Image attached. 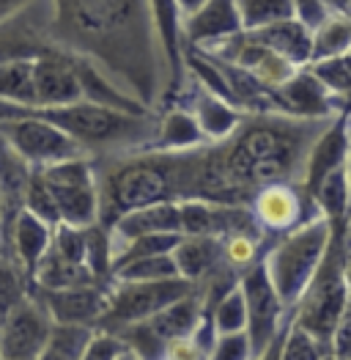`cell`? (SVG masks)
Instances as JSON below:
<instances>
[{
    "mask_svg": "<svg viewBox=\"0 0 351 360\" xmlns=\"http://www.w3.org/2000/svg\"><path fill=\"white\" fill-rule=\"evenodd\" d=\"M201 314H204V300H201V292H190L187 297L165 305L162 311H157L151 319H146L148 330L154 333V338L165 347L168 341L181 338V335H190V333L198 328L201 322Z\"/></svg>",
    "mask_w": 351,
    "mask_h": 360,
    "instance_id": "d4e9b609",
    "label": "cell"
},
{
    "mask_svg": "<svg viewBox=\"0 0 351 360\" xmlns=\"http://www.w3.org/2000/svg\"><path fill=\"white\" fill-rule=\"evenodd\" d=\"M274 105L280 113L299 119H332L340 113L343 99L329 94L322 80L307 66H302L291 80L274 89Z\"/></svg>",
    "mask_w": 351,
    "mask_h": 360,
    "instance_id": "2e32d148",
    "label": "cell"
},
{
    "mask_svg": "<svg viewBox=\"0 0 351 360\" xmlns=\"http://www.w3.org/2000/svg\"><path fill=\"white\" fill-rule=\"evenodd\" d=\"M332 119H299L277 110L244 113L231 138L198 149L195 198L250 207L266 184H299L307 154Z\"/></svg>",
    "mask_w": 351,
    "mask_h": 360,
    "instance_id": "6da1fadb",
    "label": "cell"
},
{
    "mask_svg": "<svg viewBox=\"0 0 351 360\" xmlns=\"http://www.w3.org/2000/svg\"><path fill=\"white\" fill-rule=\"evenodd\" d=\"M28 11L0 22V60L33 58L39 53H47V50L58 47L47 33V22L39 25L36 20H30Z\"/></svg>",
    "mask_w": 351,
    "mask_h": 360,
    "instance_id": "7402d4cb",
    "label": "cell"
},
{
    "mask_svg": "<svg viewBox=\"0 0 351 360\" xmlns=\"http://www.w3.org/2000/svg\"><path fill=\"white\" fill-rule=\"evenodd\" d=\"M93 333L96 328L88 325H53L50 338L36 360H83Z\"/></svg>",
    "mask_w": 351,
    "mask_h": 360,
    "instance_id": "f546056e",
    "label": "cell"
},
{
    "mask_svg": "<svg viewBox=\"0 0 351 360\" xmlns=\"http://www.w3.org/2000/svg\"><path fill=\"white\" fill-rule=\"evenodd\" d=\"M165 278H178L173 253L132 259L113 270V281H165Z\"/></svg>",
    "mask_w": 351,
    "mask_h": 360,
    "instance_id": "e575fe53",
    "label": "cell"
},
{
    "mask_svg": "<svg viewBox=\"0 0 351 360\" xmlns=\"http://www.w3.org/2000/svg\"><path fill=\"white\" fill-rule=\"evenodd\" d=\"M30 283L41 286V289H72V286H88V283H99L93 278V272L88 270L86 264H77V262H69L58 256L53 248L41 256L39 267L33 270Z\"/></svg>",
    "mask_w": 351,
    "mask_h": 360,
    "instance_id": "4316f807",
    "label": "cell"
},
{
    "mask_svg": "<svg viewBox=\"0 0 351 360\" xmlns=\"http://www.w3.org/2000/svg\"><path fill=\"white\" fill-rule=\"evenodd\" d=\"M25 210L33 212L36 217H41L44 223H50L53 229L60 223V212L55 204V195L53 190L47 187V181L41 179L39 168H33V176H30L28 193H25Z\"/></svg>",
    "mask_w": 351,
    "mask_h": 360,
    "instance_id": "60d3db41",
    "label": "cell"
},
{
    "mask_svg": "<svg viewBox=\"0 0 351 360\" xmlns=\"http://www.w3.org/2000/svg\"><path fill=\"white\" fill-rule=\"evenodd\" d=\"M28 295L50 314L55 325L96 328L110 302V289L105 283H88V286H72V289H41L30 283Z\"/></svg>",
    "mask_w": 351,
    "mask_h": 360,
    "instance_id": "8fae6325",
    "label": "cell"
},
{
    "mask_svg": "<svg viewBox=\"0 0 351 360\" xmlns=\"http://www.w3.org/2000/svg\"><path fill=\"white\" fill-rule=\"evenodd\" d=\"M349 50H351V17H346V14H329L322 25L313 28V60L346 56Z\"/></svg>",
    "mask_w": 351,
    "mask_h": 360,
    "instance_id": "1f68e13d",
    "label": "cell"
},
{
    "mask_svg": "<svg viewBox=\"0 0 351 360\" xmlns=\"http://www.w3.org/2000/svg\"><path fill=\"white\" fill-rule=\"evenodd\" d=\"M206 314H211V322H214L217 335H228V333H244L247 330V305H244L241 286L236 283L234 289H231V292H225V295L214 302Z\"/></svg>",
    "mask_w": 351,
    "mask_h": 360,
    "instance_id": "836d02e7",
    "label": "cell"
},
{
    "mask_svg": "<svg viewBox=\"0 0 351 360\" xmlns=\"http://www.w3.org/2000/svg\"><path fill=\"white\" fill-rule=\"evenodd\" d=\"M124 347H126V344H124V341L118 338L116 333L99 330V328H96L93 338L88 341L83 360H116L118 355L124 352Z\"/></svg>",
    "mask_w": 351,
    "mask_h": 360,
    "instance_id": "ee69618b",
    "label": "cell"
},
{
    "mask_svg": "<svg viewBox=\"0 0 351 360\" xmlns=\"http://www.w3.org/2000/svg\"><path fill=\"white\" fill-rule=\"evenodd\" d=\"M116 360H143V358H140V355H138L135 349H129V347H124V352H121V355H118Z\"/></svg>",
    "mask_w": 351,
    "mask_h": 360,
    "instance_id": "816d5d0a",
    "label": "cell"
},
{
    "mask_svg": "<svg viewBox=\"0 0 351 360\" xmlns=\"http://www.w3.org/2000/svg\"><path fill=\"white\" fill-rule=\"evenodd\" d=\"M53 245V226L36 217L33 212L22 210L14 229H11V242H8V256L33 278V270L39 267L41 256Z\"/></svg>",
    "mask_w": 351,
    "mask_h": 360,
    "instance_id": "44dd1931",
    "label": "cell"
},
{
    "mask_svg": "<svg viewBox=\"0 0 351 360\" xmlns=\"http://www.w3.org/2000/svg\"><path fill=\"white\" fill-rule=\"evenodd\" d=\"M0 360H11V358H0Z\"/></svg>",
    "mask_w": 351,
    "mask_h": 360,
    "instance_id": "680465c9",
    "label": "cell"
},
{
    "mask_svg": "<svg viewBox=\"0 0 351 360\" xmlns=\"http://www.w3.org/2000/svg\"><path fill=\"white\" fill-rule=\"evenodd\" d=\"M293 6H296V17L310 28L322 25L329 17V8L324 6V0H293Z\"/></svg>",
    "mask_w": 351,
    "mask_h": 360,
    "instance_id": "bcb514c9",
    "label": "cell"
},
{
    "mask_svg": "<svg viewBox=\"0 0 351 360\" xmlns=\"http://www.w3.org/2000/svg\"><path fill=\"white\" fill-rule=\"evenodd\" d=\"M198 119V127L204 132V138L208 143H220L225 138L234 135V129L244 119V110H239L236 105H231L228 99L211 94L208 89H204L201 83H195L192 91V108H190Z\"/></svg>",
    "mask_w": 351,
    "mask_h": 360,
    "instance_id": "ffe728a7",
    "label": "cell"
},
{
    "mask_svg": "<svg viewBox=\"0 0 351 360\" xmlns=\"http://www.w3.org/2000/svg\"><path fill=\"white\" fill-rule=\"evenodd\" d=\"M307 69L322 80L329 94L335 96H351V66L346 56H335V58H324L307 63Z\"/></svg>",
    "mask_w": 351,
    "mask_h": 360,
    "instance_id": "ab89813d",
    "label": "cell"
},
{
    "mask_svg": "<svg viewBox=\"0 0 351 360\" xmlns=\"http://www.w3.org/2000/svg\"><path fill=\"white\" fill-rule=\"evenodd\" d=\"M351 154V129H349V108L340 110L335 119L329 121V127L316 138L313 149L305 160V174H302V190L307 198L316 195L319 184H322L335 168L346 165Z\"/></svg>",
    "mask_w": 351,
    "mask_h": 360,
    "instance_id": "e0dca14e",
    "label": "cell"
},
{
    "mask_svg": "<svg viewBox=\"0 0 351 360\" xmlns=\"http://www.w3.org/2000/svg\"><path fill=\"white\" fill-rule=\"evenodd\" d=\"M3 319H6V314H3V311H0V328H3Z\"/></svg>",
    "mask_w": 351,
    "mask_h": 360,
    "instance_id": "11a10c76",
    "label": "cell"
},
{
    "mask_svg": "<svg viewBox=\"0 0 351 360\" xmlns=\"http://www.w3.org/2000/svg\"><path fill=\"white\" fill-rule=\"evenodd\" d=\"M322 360H343V358H338V355H335V352H326V355H324Z\"/></svg>",
    "mask_w": 351,
    "mask_h": 360,
    "instance_id": "db71d44e",
    "label": "cell"
},
{
    "mask_svg": "<svg viewBox=\"0 0 351 360\" xmlns=\"http://www.w3.org/2000/svg\"><path fill=\"white\" fill-rule=\"evenodd\" d=\"M346 60H349V66H351V50H349V53H346Z\"/></svg>",
    "mask_w": 351,
    "mask_h": 360,
    "instance_id": "9f6ffc18",
    "label": "cell"
},
{
    "mask_svg": "<svg viewBox=\"0 0 351 360\" xmlns=\"http://www.w3.org/2000/svg\"><path fill=\"white\" fill-rule=\"evenodd\" d=\"M113 259H116L113 229H107L99 220L86 226V267L105 286L113 281Z\"/></svg>",
    "mask_w": 351,
    "mask_h": 360,
    "instance_id": "4dcf8cb0",
    "label": "cell"
},
{
    "mask_svg": "<svg viewBox=\"0 0 351 360\" xmlns=\"http://www.w3.org/2000/svg\"><path fill=\"white\" fill-rule=\"evenodd\" d=\"M30 292V278L14 259L0 256V311L8 314L14 305L28 297Z\"/></svg>",
    "mask_w": 351,
    "mask_h": 360,
    "instance_id": "74e56055",
    "label": "cell"
},
{
    "mask_svg": "<svg viewBox=\"0 0 351 360\" xmlns=\"http://www.w3.org/2000/svg\"><path fill=\"white\" fill-rule=\"evenodd\" d=\"M343 250H346V256L351 259V212L349 217H346V226H343Z\"/></svg>",
    "mask_w": 351,
    "mask_h": 360,
    "instance_id": "f907efd6",
    "label": "cell"
},
{
    "mask_svg": "<svg viewBox=\"0 0 351 360\" xmlns=\"http://www.w3.org/2000/svg\"><path fill=\"white\" fill-rule=\"evenodd\" d=\"M11 116H36L55 124L66 135H72L86 151H105L116 146H138L146 149L154 138L157 124L148 116L124 113L116 108H102L93 102L74 105H11L0 102V119Z\"/></svg>",
    "mask_w": 351,
    "mask_h": 360,
    "instance_id": "3957f363",
    "label": "cell"
},
{
    "mask_svg": "<svg viewBox=\"0 0 351 360\" xmlns=\"http://www.w3.org/2000/svg\"><path fill=\"white\" fill-rule=\"evenodd\" d=\"M0 135L28 160L33 168H47L72 157H86L88 151L55 124L36 116L0 119Z\"/></svg>",
    "mask_w": 351,
    "mask_h": 360,
    "instance_id": "9c48e42d",
    "label": "cell"
},
{
    "mask_svg": "<svg viewBox=\"0 0 351 360\" xmlns=\"http://www.w3.org/2000/svg\"><path fill=\"white\" fill-rule=\"evenodd\" d=\"M316 207L322 212L324 217L338 226V223H346L351 212V190H349V174H346V165L335 168L326 179L319 184L316 195H313Z\"/></svg>",
    "mask_w": 351,
    "mask_h": 360,
    "instance_id": "f1b7e54d",
    "label": "cell"
},
{
    "mask_svg": "<svg viewBox=\"0 0 351 360\" xmlns=\"http://www.w3.org/2000/svg\"><path fill=\"white\" fill-rule=\"evenodd\" d=\"M239 286H241L244 305H247V330L244 333L250 338L253 358H258L280 333L283 316H289L291 311L280 300L263 259H258L253 267H247L239 275Z\"/></svg>",
    "mask_w": 351,
    "mask_h": 360,
    "instance_id": "ba28073f",
    "label": "cell"
},
{
    "mask_svg": "<svg viewBox=\"0 0 351 360\" xmlns=\"http://www.w3.org/2000/svg\"><path fill=\"white\" fill-rule=\"evenodd\" d=\"M329 352V347L319 341L313 333L299 328L296 322H289L286 328V338H283V349H280V360H322Z\"/></svg>",
    "mask_w": 351,
    "mask_h": 360,
    "instance_id": "f35d334b",
    "label": "cell"
},
{
    "mask_svg": "<svg viewBox=\"0 0 351 360\" xmlns=\"http://www.w3.org/2000/svg\"><path fill=\"white\" fill-rule=\"evenodd\" d=\"M184 234L178 231H159V234H143V237H135V240H126L124 248L116 250V259H113V270L132 262V259H143V256H159V253H173V248L178 245Z\"/></svg>",
    "mask_w": 351,
    "mask_h": 360,
    "instance_id": "d590c367",
    "label": "cell"
},
{
    "mask_svg": "<svg viewBox=\"0 0 351 360\" xmlns=\"http://www.w3.org/2000/svg\"><path fill=\"white\" fill-rule=\"evenodd\" d=\"M324 6L329 8V14H351V0H324Z\"/></svg>",
    "mask_w": 351,
    "mask_h": 360,
    "instance_id": "c3c4849f",
    "label": "cell"
},
{
    "mask_svg": "<svg viewBox=\"0 0 351 360\" xmlns=\"http://www.w3.org/2000/svg\"><path fill=\"white\" fill-rule=\"evenodd\" d=\"M33 3L36 0H0V22H6V20H11V17L33 8Z\"/></svg>",
    "mask_w": 351,
    "mask_h": 360,
    "instance_id": "7dc6e473",
    "label": "cell"
},
{
    "mask_svg": "<svg viewBox=\"0 0 351 360\" xmlns=\"http://www.w3.org/2000/svg\"><path fill=\"white\" fill-rule=\"evenodd\" d=\"M250 210L266 234H286L299 223L319 214L316 201L307 198L302 184L296 181H274V184L261 187L253 195Z\"/></svg>",
    "mask_w": 351,
    "mask_h": 360,
    "instance_id": "30bf717a",
    "label": "cell"
},
{
    "mask_svg": "<svg viewBox=\"0 0 351 360\" xmlns=\"http://www.w3.org/2000/svg\"><path fill=\"white\" fill-rule=\"evenodd\" d=\"M50 314L33 300L25 297L20 305H14L0 328V358L11 360H36L44 349L50 330H53Z\"/></svg>",
    "mask_w": 351,
    "mask_h": 360,
    "instance_id": "7c38bea8",
    "label": "cell"
},
{
    "mask_svg": "<svg viewBox=\"0 0 351 360\" xmlns=\"http://www.w3.org/2000/svg\"><path fill=\"white\" fill-rule=\"evenodd\" d=\"M208 143L198 127V119L192 110L187 108H168V113L159 119L157 129H154V138L146 149L157 151H187L195 149V146H204Z\"/></svg>",
    "mask_w": 351,
    "mask_h": 360,
    "instance_id": "484cf974",
    "label": "cell"
},
{
    "mask_svg": "<svg viewBox=\"0 0 351 360\" xmlns=\"http://www.w3.org/2000/svg\"><path fill=\"white\" fill-rule=\"evenodd\" d=\"M211 352V347H206L201 338H195L192 333L190 335H181L165 344V352L162 360H206Z\"/></svg>",
    "mask_w": 351,
    "mask_h": 360,
    "instance_id": "7bdbcfd3",
    "label": "cell"
},
{
    "mask_svg": "<svg viewBox=\"0 0 351 360\" xmlns=\"http://www.w3.org/2000/svg\"><path fill=\"white\" fill-rule=\"evenodd\" d=\"M244 33L253 41H258L296 63L299 69L313 60V28L305 25L299 17H289V20H280V22H272V25L256 30H244Z\"/></svg>",
    "mask_w": 351,
    "mask_h": 360,
    "instance_id": "d6986e66",
    "label": "cell"
},
{
    "mask_svg": "<svg viewBox=\"0 0 351 360\" xmlns=\"http://www.w3.org/2000/svg\"><path fill=\"white\" fill-rule=\"evenodd\" d=\"M36 58V56H33ZM33 58L0 60V102L36 105V77Z\"/></svg>",
    "mask_w": 351,
    "mask_h": 360,
    "instance_id": "83f0119b",
    "label": "cell"
},
{
    "mask_svg": "<svg viewBox=\"0 0 351 360\" xmlns=\"http://www.w3.org/2000/svg\"><path fill=\"white\" fill-rule=\"evenodd\" d=\"M241 30L244 28L236 0H206L198 11L184 17V44L211 47Z\"/></svg>",
    "mask_w": 351,
    "mask_h": 360,
    "instance_id": "ac0fdd59",
    "label": "cell"
},
{
    "mask_svg": "<svg viewBox=\"0 0 351 360\" xmlns=\"http://www.w3.org/2000/svg\"><path fill=\"white\" fill-rule=\"evenodd\" d=\"M343 226L338 223L332 231L329 248L324 253L322 264L313 275V281L307 283V289L302 292L299 302L291 308L293 322L307 333H313L319 341L329 347L332 333L338 328L340 314L349 305V286L343 278V264H346V250H343Z\"/></svg>",
    "mask_w": 351,
    "mask_h": 360,
    "instance_id": "5b68a950",
    "label": "cell"
},
{
    "mask_svg": "<svg viewBox=\"0 0 351 360\" xmlns=\"http://www.w3.org/2000/svg\"><path fill=\"white\" fill-rule=\"evenodd\" d=\"M178 3V8H181V14L187 17V14H192V11H198L201 6H204L206 0H176Z\"/></svg>",
    "mask_w": 351,
    "mask_h": 360,
    "instance_id": "681fc988",
    "label": "cell"
},
{
    "mask_svg": "<svg viewBox=\"0 0 351 360\" xmlns=\"http://www.w3.org/2000/svg\"><path fill=\"white\" fill-rule=\"evenodd\" d=\"M332 231H335V226L319 212L316 217H310L291 231L280 234V240L266 250L263 264H266L269 278H272L280 300L289 311L299 302L302 292L313 281L324 253L329 248Z\"/></svg>",
    "mask_w": 351,
    "mask_h": 360,
    "instance_id": "277c9868",
    "label": "cell"
},
{
    "mask_svg": "<svg viewBox=\"0 0 351 360\" xmlns=\"http://www.w3.org/2000/svg\"><path fill=\"white\" fill-rule=\"evenodd\" d=\"M198 149H138L96 168L99 223L113 229L121 214L162 201H187L198 193Z\"/></svg>",
    "mask_w": 351,
    "mask_h": 360,
    "instance_id": "7a4b0ae2",
    "label": "cell"
},
{
    "mask_svg": "<svg viewBox=\"0 0 351 360\" xmlns=\"http://www.w3.org/2000/svg\"><path fill=\"white\" fill-rule=\"evenodd\" d=\"M58 256L86 264V229L72 226V223H58L53 229V245H50Z\"/></svg>",
    "mask_w": 351,
    "mask_h": 360,
    "instance_id": "b9f144b4",
    "label": "cell"
},
{
    "mask_svg": "<svg viewBox=\"0 0 351 360\" xmlns=\"http://www.w3.org/2000/svg\"><path fill=\"white\" fill-rule=\"evenodd\" d=\"M30 176H33V165L0 135V256H8L11 229L20 212L25 210Z\"/></svg>",
    "mask_w": 351,
    "mask_h": 360,
    "instance_id": "4fadbf2b",
    "label": "cell"
},
{
    "mask_svg": "<svg viewBox=\"0 0 351 360\" xmlns=\"http://www.w3.org/2000/svg\"><path fill=\"white\" fill-rule=\"evenodd\" d=\"M36 105H74L83 102V86L77 75L74 53L53 47L33 58Z\"/></svg>",
    "mask_w": 351,
    "mask_h": 360,
    "instance_id": "5bb4252c",
    "label": "cell"
},
{
    "mask_svg": "<svg viewBox=\"0 0 351 360\" xmlns=\"http://www.w3.org/2000/svg\"><path fill=\"white\" fill-rule=\"evenodd\" d=\"M263 240L266 237H261V234H244V231L223 237V262L241 275L247 267H253L261 259Z\"/></svg>",
    "mask_w": 351,
    "mask_h": 360,
    "instance_id": "8d00e7d4",
    "label": "cell"
},
{
    "mask_svg": "<svg viewBox=\"0 0 351 360\" xmlns=\"http://www.w3.org/2000/svg\"><path fill=\"white\" fill-rule=\"evenodd\" d=\"M349 129H351V108H349Z\"/></svg>",
    "mask_w": 351,
    "mask_h": 360,
    "instance_id": "6f0895ef",
    "label": "cell"
},
{
    "mask_svg": "<svg viewBox=\"0 0 351 360\" xmlns=\"http://www.w3.org/2000/svg\"><path fill=\"white\" fill-rule=\"evenodd\" d=\"M151 8V22L157 30L159 47H162V58H165V89L162 96L165 102L173 99V94L181 91L184 83V14L178 8L176 0H148Z\"/></svg>",
    "mask_w": 351,
    "mask_h": 360,
    "instance_id": "9a60e30c",
    "label": "cell"
},
{
    "mask_svg": "<svg viewBox=\"0 0 351 360\" xmlns=\"http://www.w3.org/2000/svg\"><path fill=\"white\" fill-rule=\"evenodd\" d=\"M236 6H239V17H241L244 30H256L296 17L293 0H236Z\"/></svg>",
    "mask_w": 351,
    "mask_h": 360,
    "instance_id": "d6a6232c",
    "label": "cell"
},
{
    "mask_svg": "<svg viewBox=\"0 0 351 360\" xmlns=\"http://www.w3.org/2000/svg\"><path fill=\"white\" fill-rule=\"evenodd\" d=\"M159 231H178L181 234V212L178 201H162L148 204L140 210H132L121 214L113 223V237L118 240H135L143 234H159Z\"/></svg>",
    "mask_w": 351,
    "mask_h": 360,
    "instance_id": "603a6c76",
    "label": "cell"
},
{
    "mask_svg": "<svg viewBox=\"0 0 351 360\" xmlns=\"http://www.w3.org/2000/svg\"><path fill=\"white\" fill-rule=\"evenodd\" d=\"M178 275L201 283L223 264V240L220 237H181L173 248Z\"/></svg>",
    "mask_w": 351,
    "mask_h": 360,
    "instance_id": "cb8c5ba5",
    "label": "cell"
},
{
    "mask_svg": "<svg viewBox=\"0 0 351 360\" xmlns=\"http://www.w3.org/2000/svg\"><path fill=\"white\" fill-rule=\"evenodd\" d=\"M346 174H349V190H351V154H349V160H346Z\"/></svg>",
    "mask_w": 351,
    "mask_h": 360,
    "instance_id": "f5cc1de1",
    "label": "cell"
},
{
    "mask_svg": "<svg viewBox=\"0 0 351 360\" xmlns=\"http://www.w3.org/2000/svg\"><path fill=\"white\" fill-rule=\"evenodd\" d=\"M39 174L55 195L60 223L86 229L99 220V179H96V165L91 162L88 154L53 162L47 168H39Z\"/></svg>",
    "mask_w": 351,
    "mask_h": 360,
    "instance_id": "52a82bcc",
    "label": "cell"
},
{
    "mask_svg": "<svg viewBox=\"0 0 351 360\" xmlns=\"http://www.w3.org/2000/svg\"><path fill=\"white\" fill-rule=\"evenodd\" d=\"M195 289H198V283H192L181 275L165 278V281H116V289H110L107 311L96 328L116 333L126 325L146 322L157 311L187 297Z\"/></svg>",
    "mask_w": 351,
    "mask_h": 360,
    "instance_id": "8992f818",
    "label": "cell"
},
{
    "mask_svg": "<svg viewBox=\"0 0 351 360\" xmlns=\"http://www.w3.org/2000/svg\"><path fill=\"white\" fill-rule=\"evenodd\" d=\"M329 352H335L338 358H343V360H351V297H349L346 311H343L340 319H338V328L332 333Z\"/></svg>",
    "mask_w": 351,
    "mask_h": 360,
    "instance_id": "f6af8a7d",
    "label": "cell"
}]
</instances>
